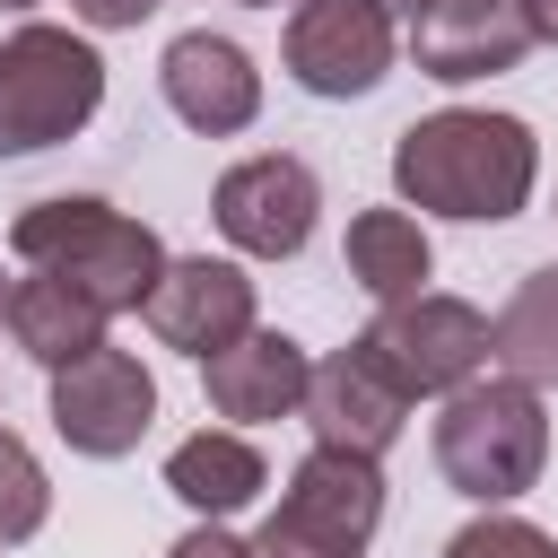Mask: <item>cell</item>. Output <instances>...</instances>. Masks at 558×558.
I'll return each mask as SVG.
<instances>
[{
  "instance_id": "cell-1",
  "label": "cell",
  "mask_w": 558,
  "mask_h": 558,
  "mask_svg": "<svg viewBox=\"0 0 558 558\" xmlns=\"http://www.w3.org/2000/svg\"><path fill=\"white\" fill-rule=\"evenodd\" d=\"M532 183H541V140H532L523 113L445 105V113H418L392 140V192L427 218L497 227V218H523Z\"/></svg>"
},
{
  "instance_id": "cell-2",
  "label": "cell",
  "mask_w": 558,
  "mask_h": 558,
  "mask_svg": "<svg viewBox=\"0 0 558 558\" xmlns=\"http://www.w3.org/2000/svg\"><path fill=\"white\" fill-rule=\"evenodd\" d=\"M436 471L471 506H506L549 471V410L523 375H471L436 410Z\"/></svg>"
},
{
  "instance_id": "cell-3",
  "label": "cell",
  "mask_w": 558,
  "mask_h": 558,
  "mask_svg": "<svg viewBox=\"0 0 558 558\" xmlns=\"http://www.w3.org/2000/svg\"><path fill=\"white\" fill-rule=\"evenodd\" d=\"M9 253H17L26 270L70 279V288L96 296L105 314H140L148 288H157V270H166L157 227H140V218L113 209V201H35V209H17Z\"/></svg>"
},
{
  "instance_id": "cell-4",
  "label": "cell",
  "mask_w": 558,
  "mask_h": 558,
  "mask_svg": "<svg viewBox=\"0 0 558 558\" xmlns=\"http://www.w3.org/2000/svg\"><path fill=\"white\" fill-rule=\"evenodd\" d=\"M105 105V61L70 26H17L0 44V157L61 148Z\"/></svg>"
},
{
  "instance_id": "cell-5",
  "label": "cell",
  "mask_w": 558,
  "mask_h": 558,
  "mask_svg": "<svg viewBox=\"0 0 558 558\" xmlns=\"http://www.w3.org/2000/svg\"><path fill=\"white\" fill-rule=\"evenodd\" d=\"M357 340L384 357V375L410 401H445L453 384H471L488 366V314L471 296H445V288H418L401 305H375V323Z\"/></svg>"
},
{
  "instance_id": "cell-6",
  "label": "cell",
  "mask_w": 558,
  "mask_h": 558,
  "mask_svg": "<svg viewBox=\"0 0 558 558\" xmlns=\"http://www.w3.org/2000/svg\"><path fill=\"white\" fill-rule=\"evenodd\" d=\"M52 427H61L70 453H87V462H122V453L157 427V375H148L131 349L96 340L87 357L52 366Z\"/></svg>"
},
{
  "instance_id": "cell-7",
  "label": "cell",
  "mask_w": 558,
  "mask_h": 558,
  "mask_svg": "<svg viewBox=\"0 0 558 558\" xmlns=\"http://www.w3.org/2000/svg\"><path fill=\"white\" fill-rule=\"evenodd\" d=\"M314 209H323V183H314V166L288 157V148H262V157L227 166L218 192H209L218 235H227L235 253H253V262H296L305 235H314Z\"/></svg>"
},
{
  "instance_id": "cell-8",
  "label": "cell",
  "mask_w": 558,
  "mask_h": 558,
  "mask_svg": "<svg viewBox=\"0 0 558 558\" xmlns=\"http://www.w3.org/2000/svg\"><path fill=\"white\" fill-rule=\"evenodd\" d=\"M392 9L384 0H296L288 17V78L305 96H366L392 70Z\"/></svg>"
},
{
  "instance_id": "cell-9",
  "label": "cell",
  "mask_w": 558,
  "mask_h": 558,
  "mask_svg": "<svg viewBox=\"0 0 558 558\" xmlns=\"http://www.w3.org/2000/svg\"><path fill=\"white\" fill-rule=\"evenodd\" d=\"M305 418H314V445H340V453H392L401 445V427H410V392L384 375V357L366 349V340H349V349H331V357H314V375H305V401H296Z\"/></svg>"
},
{
  "instance_id": "cell-10",
  "label": "cell",
  "mask_w": 558,
  "mask_h": 558,
  "mask_svg": "<svg viewBox=\"0 0 558 558\" xmlns=\"http://www.w3.org/2000/svg\"><path fill=\"white\" fill-rule=\"evenodd\" d=\"M532 44H541V26H532V0H427V9L410 17L418 78H436V87L497 78V70H514Z\"/></svg>"
},
{
  "instance_id": "cell-11",
  "label": "cell",
  "mask_w": 558,
  "mask_h": 558,
  "mask_svg": "<svg viewBox=\"0 0 558 558\" xmlns=\"http://www.w3.org/2000/svg\"><path fill=\"white\" fill-rule=\"evenodd\" d=\"M157 87H166L174 122L201 131V140H235V131H253V113H262V70H253V52H244L235 35H209V26H192V35L166 44Z\"/></svg>"
},
{
  "instance_id": "cell-12",
  "label": "cell",
  "mask_w": 558,
  "mask_h": 558,
  "mask_svg": "<svg viewBox=\"0 0 558 558\" xmlns=\"http://www.w3.org/2000/svg\"><path fill=\"white\" fill-rule=\"evenodd\" d=\"M140 323H148L166 349L209 357V349H227L235 331H253V279H244L235 262H209V253H166Z\"/></svg>"
},
{
  "instance_id": "cell-13",
  "label": "cell",
  "mask_w": 558,
  "mask_h": 558,
  "mask_svg": "<svg viewBox=\"0 0 558 558\" xmlns=\"http://www.w3.org/2000/svg\"><path fill=\"white\" fill-rule=\"evenodd\" d=\"M305 375H314V357H305L288 331H270V323H253V331H235L227 349L201 357V392H209V410H218L227 427H270V418H288V410L305 401Z\"/></svg>"
},
{
  "instance_id": "cell-14",
  "label": "cell",
  "mask_w": 558,
  "mask_h": 558,
  "mask_svg": "<svg viewBox=\"0 0 558 558\" xmlns=\"http://www.w3.org/2000/svg\"><path fill=\"white\" fill-rule=\"evenodd\" d=\"M279 523L314 532V541H340V549H366L375 523H384V462L375 453H340V445H314L288 488H279Z\"/></svg>"
},
{
  "instance_id": "cell-15",
  "label": "cell",
  "mask_w": 558,
  "mask_h": 558,
  "mask_svg": "<svg viewBox=\"0 0 558 558\" xmlns=\"http://www.w3.org/2000/svg\"><path fill=\"white\" fill-rule=\"evenodd\" d=\"M0 323H9V340H17L35 366H70V357H87V349L105 340V323H113V314H105L96 296H78L70 279L35 270V279H9Z\"/></svg>"
},
{
  "instance_id": "cell-16",
  "label": "cell",
  "mask_w": 558,
  "mask_h": 558,
  "mask_svg": "<svg viewBox=\"0 0 558 558\" xmlns=\"http://www.w3.org/2000/svg\"><path fill=\"white\" fill-rule=\"evenodd\" d=\"M166 488L192 506V514H235V506H253L262 488H270V462H262V445L244 436V427H201V436H183L174 453H166Z\"/></svg>"
},
{
  "instance_id": "cell-17",
  "label": "cell",
  "mask_w": 558,
  "mask_h": 558,
  "mask_svg": "<svg viewBox=\"0 0 558 558\" xmlns=\"http://www.w3.org/2000/svg\"><path fill=\"white\" fill-rule=\"evenodd\" d=\"M340 262H349V279H357L375 305H401V296L427 288L436 244H427V227H418L410 209H357L349 235H340Z\"/></svg>"
},
{
  "instance_id": "cell-18",
  "label": "cell",
  "mask_w": 558,
  "mask_h": 558,
  "mask_svg": "<svg viewBox=\"0 0 558 558\" xmlns=\"http://www.w3.org/2000/svg\"><path fill=\"white\" fill-rule=\"evenodd\" d=\"M488 357L506 375H523L532 392H558V262H541V270L514 279V296L488 323Z\"/></svg>"
},
{
  "instance_id": "cell-19",
  "label": "cell",
  "mask_w": 558,
  "mask_h": 558,
  "mask_svg": "<svg viewBox=\"0 0 558 558\" xmlns=\"http://www.w3.org/2000/svg\"><path fill=\"white\" fill-rule=\"evenodd\" d=\"M44 514H52V480H44V462L26 453V436H9V427H0V549L35 541V532H44Z\"/></svg>"
},
{
  "instance_id": "cell-20",
  "label": "cell",
  "mask_w": 558,
  "mask_h": 558,
  "mask_svg": "<svg viewBox=\"0 0 558 558\" xmlns=\"http://www.w3.org/2000/svg\"><path fill=\"white\" fill-rule=\"evenodd\" d=\"M445 558H558V541L541 523H523V514H480V523H462L445 541Z\"/></svg>"
},
{
  "instance_id": "cell-21",
  "label": "cell",
  "mask_w": 558,
  "mask_h": 558,
  "mask_svg": "<svg viewBox=\"0 0 558 558\" xmlns=\"http://www.w3.org/2000/svg\"><path fill=\"white\" fill-rule=\"evenodd\" d=\"M253 558H366V549H340V541H314V532H296V523H262L253 532Z\"/></svg>"
},
{
  "instance_id": "cell-22",
  "label": "cell",
  "mask_w": 558,
  "mask_h": 558,
  "mask_svg": "<svg viewBox=\"0 0 558 558\" xmlns=\"http://www.w3.org/2000/svg\"><path fill=\"white\" fill-rule=\"evenodd\" d=\"M166 558H253V541H235L218 514H201L183 541H166Z\"/></svg>"
},
{
  "instance_id": "cell-23",
  "label": "cell",
  "mask_w": 558,
  "mask_h": 558,
  "mask_svg": "<svg viewBox=\"0 0 558 558\" xmlns=\"http://www.w3.org/2000/svg\"><path fill=\"white\" fill-rule=\"evenodd\" d=\"M78 9V26H96V35H113V26H140L157 0H70Z\"/></svg>"
},
{
  "instance_id": "cell-24",
  "label": "cell",
  "mask_w": 558,
  "mask_h": 558,
  "mask_svg": "<svg viewBox=\"0 0 558 558\" xmlns=\"http://www.w3.org/2000/svg\"><path fill=\"white\" fill-rule=\"evenodd\" d=\"M532 26H541V44H558V0H532Z\"/></svg>"
},
{
  "instance_id": "cell-25",
  "label": "cell",
  "mask_w": 558,
  "mask_h": 558,
  "mask_svg": "<svg viewBox=\"0 0 558 558\" xmlns=\"http://www.w3.org/2000/svg\"><path fill=\"white\" fill-rule=\"evenodd\" d=\"M384 9H392V17H418V9H427V0H384Z\"/></svg>"
},
{
  "instance_id": "cell-26",
  "label": "cell",
  "mask_w": 558,
  "mask_h": 558,
  "mask_svg": "<svg viewBox=\"0 0 558 558\" xmlns=\"http://www.w3.org/2000/svg\"><path fill=\"white\" fill-rule=\"evenodd\" d=\"M244 9H279V0H244Z\"/></svg>"
},
{
  "instance_id": "cell-27",
  "label": "cell",
  "mask_w": 558,
  "mask_h": 558,
  "mask_svg": "<svg viewBox=\"0 0 558 558\" xmlns=\"http://www.w3.org/2000/svg\"><path fill=\"white\" fill-rule=\"evenodd\" d=\"M0 9H35V0H0Z\"/></svg>"
},
{
  "instance_id": "cell-28",
  "label": "cell",
  "mask_w": 558,
  "mask_h": 558,
  "mask_svg": "<svg viewBox=\"0 0 558 558\" xmlns=\"http://www.w3.org/2000/svg\"><path fill=\"white\" fill-rule=\"evenodd\" d=\"M0 296H9V279H0Z\"/></svg>"
}]
</instances>
